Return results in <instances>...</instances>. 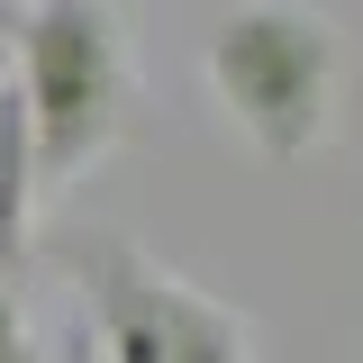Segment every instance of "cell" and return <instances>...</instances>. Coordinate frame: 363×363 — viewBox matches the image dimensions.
Returning a JSON list of instances; mask_svg holds the SVG:
<instances>
[{
    "label": "cell",
    "instance_id": "obj_1",
    "mask_svg": "<svg viewBox=\"0 0 363 363\" xmlns=\"http://www.w3.org/2000/svg\"><path fill=\"white\" fill-rule=\"evenodd\" d=\"M200 73H209L218 109L236 118V136L264 164H300L336 128L345 37H336V18L309 9V0H236L218 28H209Z\"/></svg>",
    "mask_w": 363,
    "mask_h": 363
},
{
    "label": "cell",
    "instance_id": "obj_2",
    "mask_svg": "<svg viewBox=\"0 0 363 363\" xmlns=\"http://www.w3.org/2000/svg\"><path fill=\"white\" fill-rule=\"evenodd\" d=\"M9 28H18L9 91H18V109H28L37 182L91 173V164L136 128V82H128L118 9H109V0H28Z\"/></svg>",
    "mask_w": 363,
    "mask_h": 363
},
{
    "label": "cell",
    "instance_id": "obj_3",
    "mask_svg": "<svg viewBox=\"0 0 363 363\" xmlns=\"http://www.w3.org/2000/svg\"><path fill=\"white\" fill-rule=\"evenodd\" d=\"M82 300H91V363H255L245 309L164 272L128 236H82Z\"/></svg>",
    "mask_w": 363,
    "mask_h": 363
},
{
    "label": "cell",
    "instance_id": "obj_4",
    "mask_svg": "<svg viewBox=\"0 0 363 363\" xmlns=\"http://www.w3.org/2000/svg\"><path fill=\"white\" fill-rule=\"evenodd\" d=\"M37 145H28V109L9 91V64H0V281L28 255V227H37Z\"/></svg>",
    "mask_w": 363,
    "mask_h": 363
},
{
    "label": "cell",
    "instance_id": "obj_5",
    "mask_svg": "<svg viewBox=\"0 0 363 363\" xmlns=\"http://www.w3.org/2000/svg\"><path fill=\"white\" fill-rule=\"evenodd\" d=\"M0 363H37V336H28V300H18V281H0Z\"/></svg>",
    "mask_w": 363,
    "mask_h": 363
},
{
    "label": "cell",
    "instance_id": "obj_6",
    "mask_svg": "<svg viewBox=\"0 0 363 363\" xmlns=\"http://www.w3.org/2000/svg\"><path fill=\"white\" fill-rule=\"evenodd\" d=\"M9 18H18V9H9V0H0V28H9Z\"/></svg>",
    "mask_w": 363,
    "mask_h": 363
}]
</instances>
